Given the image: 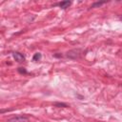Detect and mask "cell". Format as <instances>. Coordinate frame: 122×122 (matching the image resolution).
<instances>
[{"mask_svg":"<svg viewBox=\"0 0 122 122\" xmlns=\"http://www.w3.org/2000/svg\"><path fill=\"white\" fill-rule=\"evenodd\" d=\"M7 122H30V119L26 115H13L7 119Z\"/></svg>","mask_w":122,"mask_h":122,"instance_id":"6da1fadb","label":"cell"},{"mask_svg":"<svg viewBox=\"0 0 122 122\" xmlns=\"http://www.w3.org/2000/svg\"><path fill=\"white\" fill-rule=\"evenodd\" d=\"M66 56L70 59H78L81 56V50L80 49H73L67 52Z\"/></svg>","mask_w":122,"mask_h":122,"instance_id":"7a4b0ae2","label":"cell"},{"mask_svg":"<svg viewBox=\"0 0 122 122\" xmlns=\"http://www.w3.org/2000/svg\"><path fill=\"white\" fill-rule=\"evenodd\" d=\"M12 56H13V58L15 59V61H17V62H19V63L25 61V56H24L22 53L18 52V51L13 52V53H12Z\"/></svg>","mask_w":122,"mask_h":122,"instance_id":"3957f363","label":"cell"},{"mask_svg":"<svg viewBox=\"0 0 122 122\" xmlns=\"http://www.w3.org/2000/svg\"><path fill=\"white\" fill-rule=\"evenodd\" d=\"M71 4V1H62V2H59V3H58V6H59L61 9L65 10V9L69 8V6H70Z\"/></svg>","mask_w":122,"mask_h":122,"instance_id":"277c9868","label":"cell"},{"mask_svg":"<svg viewBox=\"0 0 122 122\" xmlns=\"http://www.w3.org/2000/svg\"><path fill=\"white\" fill-rule=\"evenodd\" d=\"M105 3H107L106 1H101V2H94L93 4H92V6L90 7L91 9H93V8H97V7H100L101 5H103V4H105Z\"/></svg>","mask_w":122,"mask_h":122,"instance_id":"5b68a950","label":"cell"},{"mask_svg":"<svg viewBox=\"0 0 122 122\" xmlns=\"http://www.w3.org/2000/svg\"><path fill=\"white\" fill-rule=\"evenodd\" d=\"M40 59H41V53H40V52L34 53V55H33V57H32V60H33V61H38V60H40Z\"/></svg>","mask_w":122,"mask_h":122,"instance_id":"8992f818","label":"cell"},{"mask_svg":"<svg viewBox=\"0 0 122 122\" xmlns=\"http://www.w3.org/2000/svg\"><path fill=\"white\" fill-rule=\"evenodd\" d=\"M54 106L55 107H58V108H68L69 106L65 103H54Z\"/></svg>","mask_w":122,"mask_h":122,"instance_id":"52a82bcc","label":"cell"},{"mask_svg":"<svg viewBox=\"0 0 122 122\" xmlns=\"http://www.w3.org/2000/svg\"><path fill=\"white\" fill-rule=\"evenodd\" d=\"M18 72L26 74V73H27V71H26V69H25V68H18Z\"/></svg>","mask_w":122,"mask_h":122,"instance_id":"ba28073f","label":"cell"},{"mask_svg":"<svg viewBox=\"0 0 122 122\" xmlns=\"http://www.w3.org/2000/svg\"><path fill=\"white\" fill-rule=\"evenodd\" d=\"M55 57H62V54H54Z\"/></svg>","mask_w":122,"mask_h":122,"instance_id":"9c48e42d","label":"cell"},{"mask_svg":"<svg viewBox=\"0 0 122 122\" xmlns=\"http://www.w3.org/2000/svg\"><path fill=\"white\" fill-rule=\"evenodd\" d=\"M120 20H121V21H122V15H121V16H120Z\"/></svg>","mask_w":122,"mask_h":122,"instance_id":"30bf717a","label":"cell"}]
</instances>
